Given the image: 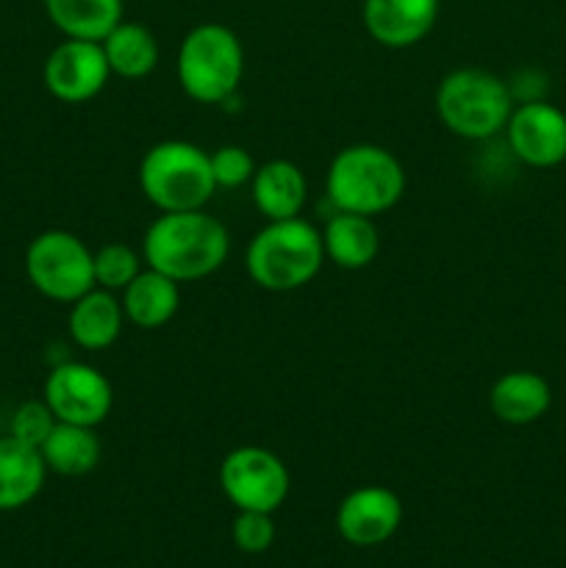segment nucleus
<instances>
[{
  "mask_svg": "<svg viewBox=\"0 0 566 568\" xmlns=\"http://www.w3.org/2000/svg\"><path fill=\"white\" fill-rule=\"evenodd\" d=\"M231 255V233L205 209L170 211L144 231L142 258L178 283L214 275Z\"/></svg>",
  "mask_w": 566,
  "mask_h": 568,
  "instance_id": "f257e3e1",
  "label": "nucleus"
},
{
  "mask_svg": "<svg viewBox=\"0 0 566 568\" xmlns=\"http://www.w3.org/2000/svg\"><path fill=\"white\" fill-rule=\"evenodd\" d=\"M325 264L322 231L303 216L266 222L247 244L244 266L250 281L264 292L286 294L309 286Z\"/></svg>",
  "mask_w": 566,
  "mask_h": 568,
  "instance_id": "f03ea898",
  "label": "nucleus"
},
{
  "mask_svg": "<svg viewBox=\"0 0 566 568\" xmlns=\"http://www.w3.org/2000/svg\"><path fill=\"white\" fill-rule=\"evenodd\" d=\"M325 189L336 211L377 216L403 200L405 170L381 144H350L333 155Z\"/></svg>",
  "mask_w": 566,
  "mask_h": 568,
  "instance_id": "7ed1b4c3",
  "label": "nucleus"
},
{
  "mask_svg": "<svg viewBox=\"0 0 566 568\" xmlns=\"http://www.w3.org/2000/svg\"><path fill=\"white\" fill-rule=\"evenodd\" d=\"M514 111V92L494 72L461 67L447 72L436 89V114L449 133L483 142L505 131Z\"/></svg>",
  "mask_w": 566,
  "mask_h": 568,
  "instance_id": "20e7f679",
  "label": "nucleus"
},
{
  "mask_svg": "<svg viewBox=\"0 0 566 568\" xmlns=\"http://www.w3.org/2000/svg\"><path fill=\"white\" fill-rule=\"evenodd\" d=\"M139 189L161 214L205 209L216 192L209 153L183 139L153 144L139 164Z\"/></svg>",
  "mask_w": 566,
  "mask_h": 568,
  "instance_id": "39448f33",
  "label": "nucleus"
},
{
  "mask_svg": "<svg viewBox=\"0 0 566 568\" xmlns=\"http://www.w3.org/2000/svg\"><path fill=\"white\" fill-rule=\"evenodd\" d=\"M244 78L242 39L222 22H200L178 48V83L203 105L233 98Z\"/></svg>",
  "mask_w": 566,
  "mask_h": 568,
  "instance_id": "423d86ee",
  "label": "nucleus"
},
{
  "mask_svg": "<svg viewBox=\"0 0 566 568\" xmlns=\"http://www.w3.org/2000/svg\"><path fill=\"white\" fill-rule=\"evenodd\" d=\"M26 272L42 297L72 305L94 288V253L75 233L44 231L28 244Z\"/></svg>",
  "mask_w": 566,
  "mask_h": 568,
  "instance_id": "0eeeda50",
  "label": "nucleus"
},
{
  "mask_svg": "<svg viewBox=\"0 0 566 568\" xmlns=\"http://www.w3.org/2000/svg\"><path fill=\"white\" fill-rule=\"evenodd\" d=\"M220 488L236 510L275 514L289 497L292 477L286 464L272 449L236 447L222 458Z\"/></svg>",
  "mask_w": 566,
  "mask_h": 568,
  "instance_id": "6e6552de",
  "label": "nucleus"
},
{
  "mask_svg": "<svg viewBox=\"0 0 566 568\" xmlns=\"http://www.w3.org/2000/svg\"><path fill=\"white\" fill-rule=\"evenodd\" d=\"M42 399L53 416L67 425L98 427L114 408V388L109 377L81 361H64L53 366L44 381Z\"/></svg>",
  "mask_w": 566,
  "mask_h": 568,
  "instance_id": "1a4fd4ad",
  "label": "nucleus"
},
{
  "mask_svg": "<svg viewBox=\"0 0 566 568\" xmlns=\"http://www.w3.org/2000/svg\"><path fill=\"white\" fill-rule=\"evenodd\" d=\"M42 78L48 92L61 103H89L103 92L111 78L103 44L89 39H64L44 59Z\"/></svg>",
  "mask_w": 566,
  "mask_h": 568,
  "instance_id": "9d476101",
  "label": "nucleus"
},
{
  "mask_svg": "<svg viewBox=\"0 0 566 568\" xmlns=\"http://www.w3.org/2000/svg\"><path fill=\"white\" fill-rule=\"evenodd\" d=\"M505 139L522 164L533 170L558 166L566 161V114L547 100H525L511 111Z\"/></svg>",
  "mask_w": 566,
  "mask_h": 568,
  "instance_id": "9b49d317",
  "label": "nucleus"
},
{
  "mask_svg": "<svg viewBox=\"0 0 566 568\" xmlns=\"http://www.w3.org/2000/svg\"><path fill=\"white\" fill-rule=\"evenodd\" d=\"M403 521V503L386 486H361L338 503L336 530L350 547H381Z\"/></svg>",
  "mask_w": 566,
  "mask_h": 568,
  "instance_id": "f8f14e48",
  "label": "nucleus"
},
{
  "mask_svg": "<svg viewBox=\"0 0 566 568\" xmlns=\"http://www.w3.org/2000/svg\"><path fill=\"white\" fill-rule=\"evenodd\" d=\"M438 0H364L361 20L377 44L405 50L420 44L438 20Z\"/></svg>",
  "mask_w": 566,
  "mask_h": 568,
  "instance_id": "ddd939ff",
  "label": "nucleus"
},
{
  "mask_svg": "<svg viewBox=\"0 0 566 568\" xmlns=\"http://www.w3.org/2000/svg\"><path fill=\"white\" fill-rule=\"evenodd\" d=\"M250 194L266 222L294 220L303 214L305 200H309V181L294 161L275 159L255 170L253 181H250Z\"/></svg>",
  "mask_w": 566,
  "mask_h": 568,
  "instance_id": "4468645a",
  "label": "nucleus"
},
{
  "mask_svg": "<svg viewBox=\"0 0 566 568\" xmlns=\"http://www.w3.org/2000/svg\"><path fill=\"white\" fill-rule=\"evenodd\" d=\"M549 405H553V388L538 372H505L488 392V408L503 425H533L547 414Z\"/></svg>",
  "mask_w": 566,
  "mask_h": 568,
  "instance_id": "2eb2a0df",
  "label": "nucleus"
},
{
  "mask_svg": "<svg viewBox=\"0 0 566 568\" xmlns=\"http://www.w3.org/2000/svg\"><path fill=\"white\" fill-rule=\"evenodd\" d=\"M120 303L125 311V320L133 327L159 331L166 322H172V316L181 308V283L148 266L122 288Z\"/></svg>",
  "mask_w": 566,
  "mask_h": 568,
  "instance_id": "dca6fc26",
  "label": "nucleus"
},
{
  "mask_svg": "<svg viewBox=\"0 0 566 568\" xmlns=\"http://www.w3.org/2000/svg\"><path fill=\"white\" fill-rule=\"evenodd\" d=\"M322 247H325V261H331L333 266L358 272L377 258L381 233L372 216L336 211L322 227Z\"/></svg>",
  "mask_w": 566,
  "mask_h": 568,
  "instance_id": "f3484780",
  "label": "nucleus"
},
{
  "mask_svg": "<svg viewBox=\"0 0 566 568\" xmlns=\"http://www.w3.org/2000/svg\"><path fill=\"white\" fill-rule=\"evenodd\" d=\"M125 322V311H122L117 294L94 286L92 292H87L70 305L67 327H70V336L78 347L89 349V353H100V349H109L120 338Z\"/></svg>",
  "mask_w": 566,
  "mask_h": 568,
  "instance_id": "a211bd4d",
  "label": "nucleus"
},
{
  "mask_svg": "<svg viewBox=\"0 0 566 568\" xmlns=\"http://www.w3.org/2000/svg\"><path fill=\"white\" fill-rule=\"evenodd\" d=\"M48 466L39 449L0 436V514L31 505L44 488Z\"/></svg>",
  "mask_w": 566,
  "mask_h": 568,
  "instance_id": "6ab92c4d",
  "label": "nucleus"
},
{
  "mask_svg": "<svg viewBox=\"0 0 566 568\" xmlns=\"http://www.w3.org/2000/svg\"><path fill=\"white\" fill-rule=\"evenodd\" d=\"M39 455H42L48 471H55L61 477H83L98 469L103 444H100L94 427L59 422L39 447Z\"/></svg>",
  "mask_w": 566,
  "mask_h": 568,
  "instance_id": "aec40b11",
  "label": "nucleus"
},
{
  "mask_svg": "<svg viewBox=\"0 0 566 568\" xmlns=\"http://www.w3.org/2000/svg\"><path fill=\"white\" fill-rule=\"evenodd\" d=\"M50 22L67 39L103 42L122 22V0H44Z\"/></svg>",
  "mask_w": 566,
  "mask_h": 568,
  "instance_id": "412c9836",
  "label": "nucleus"
},
{
  "mask_svg": "<svg viewBox=\"0 0 566 568\" xmlns=\"http://www.w3.org/2000/svg\"><path fill=\"white\" fill-rule=\"evenodd\" d=\"M100 44H103L111 75L139 81L159 67V42H155L153 31L142 22L122 20Z\"/></svg>",
  "mask_w": 566,
  "mask_h": 568,
  "instance_id": "4be33fe9",
  "label": "nucleus"
},
{
  "mask_svg": "<svg viewBox=\"0 0 566 568\" xmlns=\"http://www.w3.org/2000/svg\"><path fill=\"white\" fill-rule=\"evenodd\" d=\"M142 255L122 242L103 244L94 250V286L105 292H120L142 272Z\"/></svg>",
  "mask_w": 566,
  "mask_h": 568,
  "instance_id": "5701e85b",
  "label": "nucleus"
},
{
  "mask_svg": "<svg viewBox=\"0 0 566 568\" xmlns=\"http://www.w3.org/2000/svg\"><path fill=\"white\" fill-rule=\"evenodd\" d=\"M55 425H59V419H55L53 410L48 408L44 399H28V403H22L20 408L11 414L9 436L28 444V447L39 449L44 444V438L53 433Z\"/></svg>",
  "mask_w": 566,
  "mask_h": 568,
  "instance_id": "b1692460",
  "label": "nucleus"
},
{
  "mask_svg": "<svg viewBox=\"0 0 566 568\" xmlns=\"http://www.w3.org/2000/svg\"><path fill=\"white\" fill-rule=\"evenodd\" d=\"M211 159V175H214L216 189H239L244 183L253 181L255 175V161L239 144H222L214 153H209Z\"/></svg>",
  "mask_w": 566,
  "mask_h": 568,
  "instance_id": "393cba45",
  "label": "nucleus"
},
{
  "mask_svg": "<svg viewBox=\"0 0 566 568\" xmlns=\"http://www.w3.org/2000/svg\"><path fill=\"white\" fill-rule=\"evenodd\" d=\"M233 544L247 555H261L275 544V521L272 514L261 510H239L231 527Z\"/></svg>",
  "mask_w": 566,
  "mask_h": 568,
  "instance_id": "a878e982",
  "label": "nucleus"
},
{
  "mask_svg": "<svg viewBox=\"0 0 566 568\" xmlns=\"http://www.w3.org/2000/svg\"><path fill=\"white\" fill-rule=\"evenodd\" d=\"M0 436H3V414H0Z\"/></svg>",
  "mask_w": 566,
  "mask_h": 568,
  "instance_id": "bb28decb",
  "label": "nucleus"
}]
</instances>
